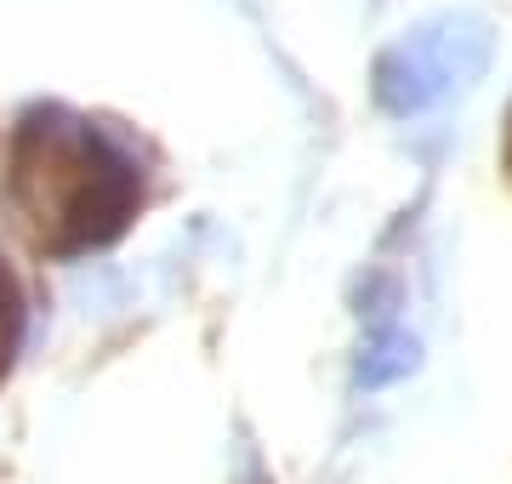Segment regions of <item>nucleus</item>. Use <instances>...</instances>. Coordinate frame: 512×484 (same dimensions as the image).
Instances as JSON below:
<instances>
[{
    "label": "nucleus",
    "instance_id": "obj_1",
    "mask_svg": "<svg viewBox=\"0 0 512 484\" xmlns=\"http://www.w3.org/2000/svg\"><path fill=\"white\" fill-rule=\"evenodd\" d=\"M12 177H18L23 205L40 223H52V251L74 257L126 234L143 177L109 131H97L92 120L57 109H23L18 143H12Z\"/></svg>",
    "mask_w": 512,
    "mask_h": 484
},
{
    "label": "nucleus",
    "instance_id": "obj_2",
    "mask_svg": "<svg viewBox=\"0 0 512 484\" xmlns=\"http://www.w3.org/2000/svg\"><path fill=\"white\" fill-rule=\"evenodd\" d=\"M490 63V29L473 12H444L427 18L421 29H410L404 40H393L376 57V103L387 114H427L433 103H444L450 92L473 86Z\"/></svg>",
    "mask_w": 512,
    "mask_h": 484
},
{
    "label": "nucleus",
    "instance_id": "obj_3",
    "mask_svg": "<svg viewBox=\"0 0 512 484\" xmlns=\"http://www.w3.org/2000/svg\"><path fill=\"white\" fill-rule=\"evenodd\" d=\"M416 365H421L416 336H404V331H382V336H376V342L365 348V359H359V382H365V388H387V382L410 376Z\"/></svg>",
    "mask_w": 512,
    "mask_h": 484
}]
</instances>
